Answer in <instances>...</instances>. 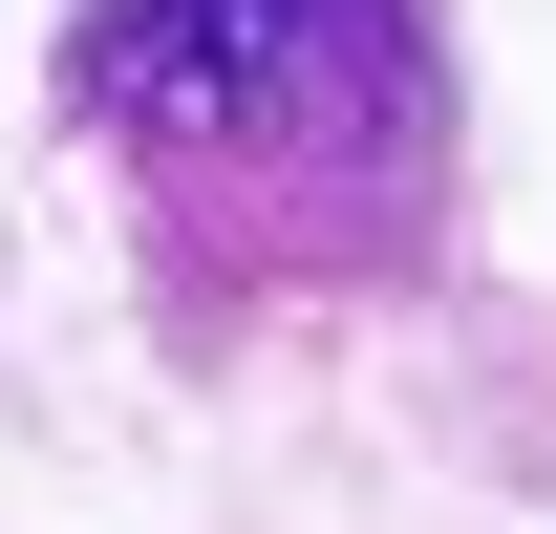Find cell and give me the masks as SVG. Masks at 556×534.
<instances>
[{"label":"cell","mask_w":556,"mask_h":534,"mask_svg":"<svg viewBox=\"0 0 556 534\" xmlns=\"http://www.w3.org/2000/svg\"><path fill=\"white\" fill-rule=\"evenodd\" d=\"M43 107L129 193L172 321L407 300L450 278V214H471L450 0H65Z\"/></svg>","instance_id":"1"}]
</instances>
